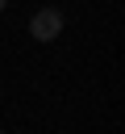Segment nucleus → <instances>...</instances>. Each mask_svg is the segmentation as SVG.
Returning a JSON list of instances; mask_svg holds the SVG:
<instances>
[{"instance_id": "nucleus-1", "label": "nucleus", "mask_w": 125, "mask_h": 134, "mask_svg": "<svg viewBox=\"0 0 125 134\" xmlns=\"http://www.w3.org/2000/svg\"><path fill=\"white\" fill-rule=\"evenodd\" d=\"M29 34H33L38 42H54V38L63 34V13H58V8H42V13H33Z\"/></svg>"}, {"instance_id": "nucleus-2", "label": "nucleus", "mask_w": 125, "mask_h": 134, "mask_svg": "<svg viewBox=\"0 0 125 134\" xmlns=\"http://www.w3.org/2000/svg\"><path fill=\"white\" fill-rule=\"evenodd\" d=\"M4 4H8V0H0V13H4Z\"/></svg>"}]
</instances>
